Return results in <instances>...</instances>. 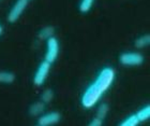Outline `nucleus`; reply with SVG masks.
Segmentation results:
<instances>
[{"instance_id":"obj_1","label":"nucleus","mask_w":150,"mask_h":126,"mask_svg":"<svg viewBox=\"0 0 150 126\" xmlns=\"http://www.w3.org/2000/svg\"><path fill=\"white\" fill-rule=\"evenodd\" d=\"M114 79H115V71L110 67L103 68L96 81L89 85L81 97V105L87 109L93 107L99 101L101 96L110 87Z\"/></svg>"},{"instance_id":"obj_2","label":"nucleus","mask_w":150,"mask_h":126,"mask_svg":"<svg viewBox=\"0 0 150 126\" xmlns=\"http://www.w3.org/2000/svg\"><path fill=\"white\" fill-rule=\"evenodd\" d=\"M46 45H47V51L45 54V59L47 63L53 64L55 63V60L58 57L59 54V42L55 37H50L46 40Z\"/></svg>"},{"instance_id":"obj_3","label":"nucleus","mask_w":150,"mask_h":126,"mask_svg":"<svg viewBox=\"0 0 150 126\" xmlns=\"http://www.w3.org/2000/svg\"><path fill=\"white\" fill-rule=\"evenodd\" d=\"M119 62L125 66H139L144 63V56L141 53H122L119 56Z\"/></svg>"},{"instance_id":"obj_4","label":"nucleus","mask_w":150,"mask_h":126,"mask_svg":"<svg viewBox=\"0 0 150 126\" xmlns=\"http://www.w3.org/2000/svg\"><path fill=\"white\" fill-rule=\"evenodd\" d=\"M50 65H52V64L47 63L46 60H43V62L40 64V66H39L37 72H35V78H33V84H35V86H41V85L45 82V80H46L47 76H48V73H50Z\"/></svg>"},{"instance_id":"obj_5","label":"nucleus","mask_w":150,"mask_h":126,"mask_svg":"<svg viewBox=\"0 0 150 126\" xmlns=\"http://www.w3.org/2000/svg\"><path fill=\"white\" fill-rule=\"evenodd\" d=\"M28 4V0H17L14 6H12L11 11L9 12L8 15V21L10 23H15L17 19L21 17L23 12L25 11L26 6Z\"/></svg>"},{"instance_id":"obj_6","label":"nucleus","mask_w":150,"mask_h":126,"mask_svg":"<svg viewBox=\"0 0 150 126\" xmlns=\"http://www.w3.org/2000/svg\"><path fill=\"white\" fill-rule=\"evenodd\" d=\"M60 115L59 112H50L47 114H44L42 117H39L38 120V125L40 126H50L55 125L60 121Z\"/></svg>"},{"instance_id":"obj_7","label":"nucleus","mask_w":150,"mask_h":126,"mask_svg":"<svg viewBox=\"0 0 150 126\" xmlns=\"http://www.w3.org/2000/svg\"><path fill=\"white\" fill-rule=\"evenodd\" d=\"M44 108H45V104L43 101H37V102H35V104H32L30 106L29 114L32 115V117H38L44 111Z\"/></svg>"},{"instance_id":"obj_8","label":"nucleus","mask_w":150,"mask_h":126,"mask_svg":"<svg viewBox=\"0 0 150 126\" xmlns=\"http://www.w3.org/2000/svg\"><path fill=\"white\" fill-rule=\"evenodd\" d=\"M54 34H55V29H54L53 26H46V27H44L43 29H41L38 37H39L41 40H47L48 38L53 37Z\"/></svg>"},{"instance_id":"obj_9","label":"nucleus","mask_w":150,"mask_h":126,"mask_svg":"<svg viewBox=\"0 0 150 126\" xmlns=\"http://www.w3.org/2000/svg\"><path fill=\"white\" fill-rule=\"evenodd\" d=\"M15 81V74L9 71H0V83L11 84Z\"/></svg>"},{"instance_id":"obj_10","label":"nucleus","mask_w":150,"mask_h":126,"mask_svg":"<svg viewBox=\"0 0 150 126\" xmlns=\"http://www.w3.org/2000/svg\"><path fill=\"white\" fill-rule=\"evenodd\" d=\"M136 117H137L139 122H144V121L149 120V117H150V106L149 105H147V106L144 108H142L141 110H138L137 113H136Z\"/></svg>"},{"instance_id":"obj_11","label":"nucleus","mask_w":150,"mask_h":126,"mask_svg":"<svg viewBox=\"0 0 150 126\" xmlns=\"http://www.w3.org/2000/svg\"><path fill=\"white\" fill-rule=\"evenodd\" d=\"M149 43H150V35L147 34V35L142 36L138 39H136L134 42V45L137 49H144L145 47L149 45Z\"/></svg>"},{"instance_id":"obj_12","label":"nucleus","mask_w":150,"mask_h":126,"mask_svg":"<svg viewBox=\"0 0 150 126\" xmlns=\"http://www.w3.org/2000/svg\"><path fill=\"white\" fill-rule=\"evenodd\" d=\"M139 124V121H138L136 114H132L130 117H128L123 122L120 123L121 126H137Z\"/></svg>"},{"instance_id":"obj_13","label":"nucleus","mask_w":150,"mask_h":126,"mask_svg":"<svg viewBox=\"0 0 150 126\" xmlns=\"http://www.w3.org/2000/svg\"><path fill=\"white\" fill-rule=\"evenodd\" d=\"M108 110H110L108 105L107 104H101V106L99 107V109H98L97 117L98 119H100V120L105 119V117H106L107 113H108Z\"/></svg>"},{"instance_id":"obj_14","label":"nucleus","mask_w":150,"mask_h":126,"mask_svg":"<svg viewBox=\"0 0 150 126\" xmlns=\"http://www.w3.org/2000/svg\"><path fill=\"white\" fill-rule=\"evenodd\" d=\"M93 1L94 0H81V4H79V11L81 13L89 12L92 4H93Z\"/></svg>"},{"instance_id":"obj_15","label":"nucleus","mask_w":150,"mask_h":126,"mask_svg":"<svg viewBox=\"0 0 150 126\" xmlns=\"http://www.w3.org/2000/svg\"><path fill=\"white\" fill-rule=\"evenodd\" d=\"M42 101H43L44 104H48L50 101L53 100L54 98V92L50 88H47L45 91L43 92V94H42Z\"/></svg>"},{"instance_id":"obj_16","label":"nucleus","mask_w":150,"mask_h":126,"mask_svg":"<svg viewBox=\"0 0 150 126\" xmlns=\"http://www.w3.org/2000/svg\"><path fill=\"white\" fill-rule=\"evenodd\" d=\"M102 124H103L102 120H100V119L96 117V119H93V120H92L90 123H89V125H91V126H101Z\"/></svg>"},{"instance_id":"obj_17","label":"nucleus","mask_w":150,"mask_h":126,"mask_svg":"<svg viewBox=\"0 0 150 126\" xmlns=\"http://www.w3.org/2000/svg\"><path fill=\"white\" fill-rule=\"evenodd\" d=\"M1 32H2V27L0 26V35H1Z\"/></svg>"},{"instance_id":"obj_18","label":"nucleus","mask_w":150,"mask_h":126,"mask_svg":"<svg viewBox=\"0 0 150 126\" xmlns=\"http://www.w3.org/2000/svg\"><path fill=\"white\" fill-rule=\"evenodd\" d=\"M28 1H29V0H28Z\"/></svg>"}]
</instances>
